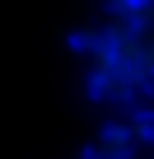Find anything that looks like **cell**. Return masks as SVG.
Returning a JSON list of instances; mask_svg holds the SVG:
<instances>
[{"label": "cell", "mask_w": 154, "mask_h": 159, "mask_svg": "<svg viewBox=\"0 0 154 159\" xmlns=\"http://www.w3.org/2000/svg\"><path fill=\"white\" fill-rule=\"evenodd\" d=\"M84 66L98 103L131 108L154 94V0H108L103 24L84 42Z\"/></svg>", "instance_id": "1"}]
</instances>
